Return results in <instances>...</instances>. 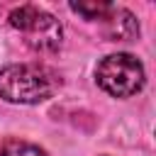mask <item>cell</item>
<instances>
[{
    "mask_svg": "<svg viewBox=\"0 0 156 156\" xmlns=\"http://www.w3.org/2000/svg\"><path fill=\"white\" fill-rule=\"evenodd\" d=\"M7 22H10L12 29H17V32L24 37L27 46H32L34 51L49 54V51H56V49L61 46L63 27H61V22H58L51 12H46V10H41V7L20 5V7H15V10L10 12Z\"/></svg>",
    "mask_w": 156,
    "mask_h": 156,
    "instance_id": "obj_3",
    "label": "cell"
},
{
    "mask_svg": "<svg viewBox=\"0 0 156 156\" xmlns=\"http://www.w3.org/2000/svg\"><path fill=\"white\" fill-rule=\"evenodd\" d=\"M102 22H105V34L110 37V41H129L139 37V22L124 7L112 5V10L102 17Z\"/></svg>",
    "mask_w": 156,
    "mask_h": 156,
    "instance_id": "obj_4",
    "label": "cell"
},
{
    "mask_svg": "<svg viewBox=\"0 0 156 156\" xmlns=\"http://www.w3.org/2000/svg\"><path fill=\"white\" fill-rule=\"evenodd\" d=\"M61 76L44 63H7L0 68V98L15 105H39L54 98Z\"/></svg>",
    "mask_w": 156,
    "mask_h": 156,
    "instance_id": "obj_1",
    "label": "cell"
},
{
    "mask_svg": "<svg viewBox=\"0 0 156 156\" xmlns=\"http://www.w3.org/2000/svg\"><path fill=\"white\" fill-rule=\"evenodd\" d=\"M71 10L83 15L85 20H102L112 10V5L110 2H98V0H93V2H71Z\"/></svg>",
    "mask_w": 156,
    "mask_h": 156,
    "instance_id": "obj_6",
    "label": "cell"
},
{
    "mask_svg": "<svg viewBox=\"0 0 156 156\" xmlns=\"http://www.w3.org/2000/svg\"><path fill=\"white\" fill-rule=\"evenodd\" d=\"M95 83L112 98H132L144 88L146 73L134 54L117 51L95 66Z\"/></svg>",
    "mask_w": 156,
    "mask_h": 156,
    "instance_id": "obj_2",
    "label": "cell"
},
{
    "mask_svg": "<svg viewBox=\"0 0 156 156\" xmlns=\"http://www.w3.org/2000/svg\"><path fill=\"white\" fill-rule=\"evenodd\" d=\"M0 156H46V151L22 139H5L0 146Z\"/></svg>",
    "mask_w": 156,
    "mask_h": 156,
    "instance_id": "obj_5",
    "label": "cell"
}]
</instances>
